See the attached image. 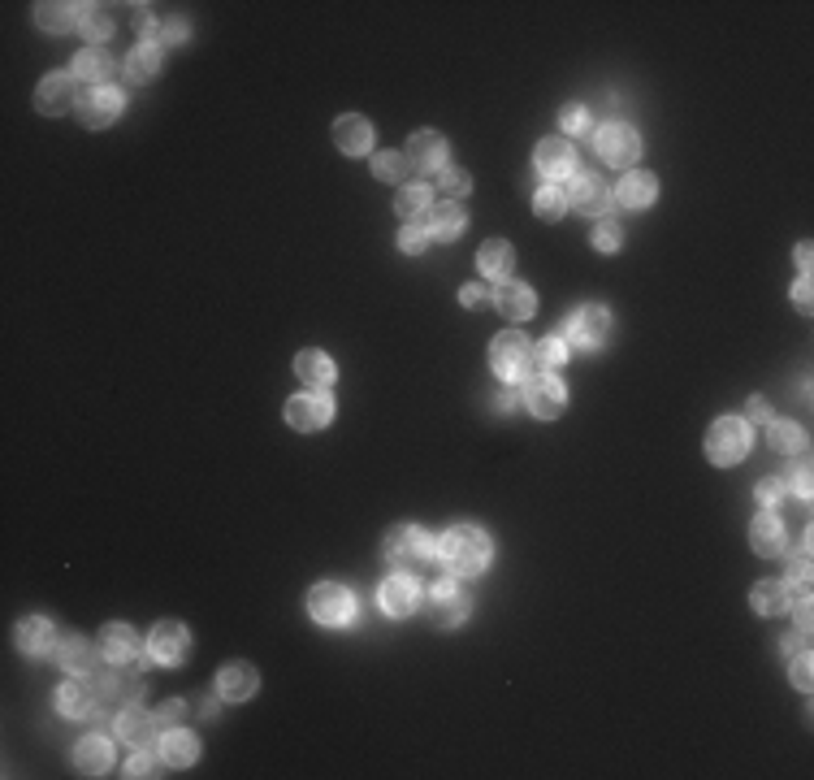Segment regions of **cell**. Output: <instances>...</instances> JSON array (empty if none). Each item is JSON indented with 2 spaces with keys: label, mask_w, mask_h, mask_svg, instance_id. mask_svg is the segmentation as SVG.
Returning a JSON list of instances; mask_svg holds the SVG:
<instances>
[{
  "label": "cell",
  "mask_w": 814,
  "mask_h": 780,
  "mask_svg": "<svg viewBox=\"0 0 814 780\" xmlns=\"http://www.w3.org/2000/svg\"><path fill=\"white\" fill-rule=\"evenodd\" d=\"M109 763H113L109 737L87 733V737L74 746V767H78V772H83V776H100V772H109Z\"/></svg>",
  "instance_id": "obj_26"
},
{
  "label": "cell",
  "mask_w": 814,
  "mask_h": 780,
  "mask_svg": "<svg viewBox=\"0 0 814 780\" xmlns=\"http://www.w3.org/2000/svg\"><path fill=\"white\" fill-rule=\"evenodd\" d=\"M806 642V633H793V637H784V650H802Z\"/></svg>",
  "instance_id": "obj_60"
},
{
  "label": "cell",
  "mask_w": 814,
  "mask_h": 780,
  "mask_svg": "<svg viewBox=\"0 0 814 780\" xmlns=\"http://www.w3.org/2000/svg\"><path fill=\"white\" fill-rule=\"evenodd\" d=\"M438 555L455 577H477V572H485V564H490V538H485V529L455 525V529L442 533Z\"/></svg>",
  "instance_id": "obj_1"
},
{
  "label": "cell",
  "mask_w": 814,
  "mask_h": 780,
  "mask_svg": "<svg viewBox=\"0 0 814 780\" xmlns=\"http://www.w3.org/2000/svg\"><path fill=\"white\" fill-rule=\"evenodd\" d=\"M308 611H312V620L338 629V624H347L356 616V598H351V590H343L338 581H321L317 590L308 594Z\"/></svg>",
  "instance_id": "obj_6"
},
{
  "label": "cell",
  "mask_w": 814,
  "mask_h": 780,
  "mask_svg": "<svg viewBox=\"0 0 814 780\" xmlns=\"http://www.w3.org/2000/svg\"><path fill=\"white\" fill-rule=\"evenodd\" d=\"M568 204L581 208V217H607L615 208V191L607 187V182H598L594 174H581L568 191Z\"/></svg>",
  "instance_id": "obj_12"
},
{
  "label": "cell",
  "mask_w": 814,
  "mask_h": 780,
  "mask_svg": "<svg viewBox=\"0 0 814 780\" xmlns=\"http://www.w3.org/2000/svg\"><path fill=\"white\" fill-rule=\"evenodd\" d=\"M334 143H338V148H343L347 156L373 152V122H369V117H360V113L338 117V122H334Z\"/></svg>",
  "instance_id": "obj_18"
},
{
  "label": "cell",
  "mask_w": 814,
  "mask_h": 780,
  "mask_svg": "<svg viewBox=\"0 0 814 780\" xmlns=\"http://www.w3.org/2000/svg\"><path fill=\"white\" fill-rule=\"evenodd\" d=\"M750 421H771V408H767V399H750Z\"/></svg>",
  "instance_id": "obj_56"
},
{
  "label": "cell",
  "mask_w": 814,
  "mask_h": 780,
  "mask_svg": "<svg viewBox=\"0 0 814 780\" xmlns=\"http://www.w3.org/2000/svg\"><path fill=\"white\" fill-rule=\"evenodd\" d=\"M793 685L810 689V655H806V650H797V655H793Z\"/></svg>",
  "instance_id": "obj_51"
},
{
  "label": "cell",
  "mask_w": 814,
  "mask_h": 780,
  "mask_svg": "<svg viewBox=\"0 0 814 780\" xmlns=\"http://www.w3.org/2000/svg\"><path fill=\"white\" fill-rule=\"evenodd\" d=\"M161 754L169 759V767H191L200 759V737L187 733V728H169L165 741H161Z\"/></svg>",
  "instance_id": "obj_33"
},
{
  "label": "cell",
  "mask_w": 814,
  "mask_h": 780,
  "mask_svg": "<svg viewBox=\"0 0 814 780\" xmlns=\"http://www.w3.org/2000/svg\"><path fill=\"white\" fill-rule=\"evenodd\" d=\"M130 668H135V663H117V668H109L100 676V698L104 702H135L143 694V681Z\"/></svg>",
  "instance_id": "obj_25"
},
{
  "label": "cell",
  "mask_w": 814,
  "mask_h": 780,
  "mask_svg": "<svg viewBox=\"0 0 814 780\" xmlns=\"http://www.w3.org/2000/svg\"><path fill=\"white\" fill-rule=\"evenodd\" d=\"M793 490L802 494V499H810V468L802 464V473H797V481H793Z\"/></svg>",
  "instance_id": "obj_57"
},
{
  "label": "cell",
  "mask_w": 814,
  "mask_h": 780,
  "mask_svg": "<svg viewBox=\"0 0 814 780\" xmlns=\"http://www.w3.org/2000/svg\"><path fill=\"white\" fill-rule=\"evenodd\" d=\"M295 373L304 377V382H312V386H330L334 382V360L325 356V351H299L295 356Z\"/></svg>",
  "instance_id": "obj_35"
},
{
  "label": "cell",
  "mask_w": 814,
  "mask_h": 780,
  "mask_svg": "<svg viewBox=\"0 0 814 780\" xmlns=\"http://www.w3.org/2000/svg\"><path fill=\"white\" fill-rule=\"evenodd\" d=\"M654 195H659V178H654V174H641V169L624 174V182H620V204H628V208H650Z\"/></svg>",
  "instance_id": "obj_34"
},
{
  "label": "cell",
  "mask_w": 814,
  "mask_h": 780,
  "mask_svg": "<svg viewBox=\"0 0 814 780\" xmlns=\"http://www.w3.org/2000/svg\"><path fill=\"white\" fill-rule=\"evenodd\" d=\"M750 542H754L758 555L776 559V555L789 551V529L780 525L776 512H763V516H754V525H750Z\"/></svg>",
  "instance_id": "obj_22"
},
{
  "label": "cell",
  "mask_w": 814,
  "mask_h": 780,
  "mask_svg": "<svg viewBox=\"0 0 814 780\" xmlns=\"http://www.w3.org/2000/svg\"><path fill=\"white\" fill-rule=\"evenodd\" d=\"M156 70H161V48H152V44H143L126 57V78H135V83H148Z\"/></svg>",
  "instance_id": "obj_38"
},
{
  "label": "cell",
  "mask_w": 814,
  "mask_h": 780,
  "mask_svg": "<svg viewBox=\"0 0 814 780\" xmlns=\"http://www.w3.org/2000/svg\"><path fill=\"white\" fill-rule=\"evenodd\" d=\"M178 715H182L178 702H165V707H156V724H174Z\"/></svg>",
  "instance_id": "obj_54"
},
{
  "label": "cell",
  "mask_w": 814,
  "mask_h": 780,
  "mask_svg": "<svg viewBox=\"0 0 814 780\" xmlns=\"http://www.w3.org/2000/svg\"><path fill=\"white\" fill-rule=\"evenodd\" d=\"M187 39V22H161V26H148V44H182Z\"/></svg>",
  "instance_id": "obj_47"
},
{
  "label": "cell",
  "mask_w": 814,
  "mask_h": 780,
  "mask_svg": "<svg viewBox=\"0 0 814 780\" xmlns=\"http://www.w3.org/2000/svg\"><path fill=\"white\" fill-rule=\"evenodd\" d=\"M18 646L26 650V655H48V650H57V629H52V620L26 616L18 624Z\"/></svg>",
  "instance_id": "obj_30"
},
{
  "label": "cell",
  "mask_w": 814,
  "mask_h": 780,
  "mask_svg": "<svg viewBox=\"0 0 814 780\" xmlns=\"http://www.w3.org/2000/svg\"><path fill=\"white\" fill-rule=\"evenodd\" d=\"M598 156L607 165H633L637 156H641V135L633 126H624V122H611V126H602L598 130Z\"/></svg>",
  "instance_id": "obj_11"
},
{
  "label": "cell",
  "mask_w": 814,
  "mask_h": 780,
  "mask_svg": "<svg viewBox=\"0 0 814 780\" xmlns=\"http://www.w3.org/2000/svg\"><path fill=\"white\" fill-rule=\"evenodd\" d=\"M459 299H464L468 308H477V304H485V299H490V291H485V286H477V282H472V286H464V291H459Z\"/></svg>",
  "instance_id": "obj_53"
},
{
  "label": "cell",
  "mask_w": 814,
  "mask_h": 780,
  "mask_svg": "<svg viewBox=\"0 0 814 780\" xmlns=\"http://www.w3.org/2000/svg\"><path fill=\"white\" fill-rule=\"evenodd\" d=\"M260 689V676L252 663H226V668L217 672V694L226 702H247Z\"/></svg>",
  "instance_id": "obj_21"
},
{
  "label": "cell",
  "mask_w": 814,
  "mask_h": 780,
  "mask_svg": "<svg viewBox=\"0 0 814 780\" xmlns=\"http://www.w3.org/2000/svg\"><path fill=\"white\" fill-rule=\"evenodd\" d=\"M559 126L568 130V135H585V130H589V109H585V104H568V109L559 113Z\"/></svg>",
  "instance_id": "obj_49"
},
{
  "label": "cell",
  "mask_w": 814,
  "mask_h": 780,
  "mask_svg": "<svg viewBox=\"0 0 814 780\" xmlns=\"http://www.w3.org/2000/svg\"><path fill=\"white\" fill-rule=\"evenodd\" d=\"M750 603H754V611H763V616H780V611H789V603H793V585L767 577L750 590Z\"/></svg>",
  "instance_id": "obj_28"
},
{
  "label": "cell",
  "mask_w": 814,
  "mask_h": 780,
  "mask_svg": "<svg viewBox=\"0 0 814 780\" xmlns=\"http://www.w3.org/2000/svg\"><path fill=\"white\" fill-rule=\"evenodd\" d=\"M784 499H789V481H784V477H763V481H758V503H763L767 512H771V507H780Z\"/></svg>",
  "instance_id": "obj_46"
},
{
  "label": "cell",
  "mask_w": 814,
  "mask_h": 780,
  "mask_svg": "<svg viewBox=\"0 0 814 780\" xmlns=\"http://www.w3.org/2000/svg\"><path fill=\"white\" fill-rule=\"evenodd\" d=\"M395 208H399V217H407V221L425 217V213H429V191H425V187H403V191L395 195Z\"/></svg>",
  "instance_id": "obj_43"
},
{
  "label": "cell",
  "mask_w": 814,
  "mask_h": 780,
  "mask_svg": "<svg viewBox=\"0 0 814 780\" xmlns=\"http://www.w3.org/2000/svg\"><path fill=\"white\" fill-rule=\"evenodd\" d=\"M793 299H797V308H802V312H810V278H802V282L793 286Z\"/></svg>",
  "instance_id": "obj_55"
},
{
  "label": "cell",
  "mask_w": 814,
  "mask_h": 780,
  "mask_svg": "<svg viewBox=\"0 0 814 780\" xmlns=\"http://www.w3.org/2000/svg\"><path fill=\"white\" fill-rule=\"evenodd\" d=\"M490 369L503 377V382H520V377H533L537 373V360H533V343L516 330L498 334L490 343Z\"/></svg>",
  "instance_id": "obj_2"
},
{
  "label": "cell",
  "mask_w": 814,
  "mask_h": 780,
  "mask_svg": "<svg viewBox=\"0 0 814 780\" xmlns=\"http://www.w3.org/2000/svg\"><path fill=\"white\" fill-rule=\"evenodd\" d=\"M191 702H195V707H200L204 715H213V698H208V694H195Z\"/></svg>",
  "instance_id": "obj_59"
},
{
  "label": "cell",
  "mask_w": 814,
  "mask_h": 780,
  "mask_svg": "<svg viewBox=\"0 0 814 780\" xmlns=\"http://www.w3.org/2000/svg\"><path fill=\"white\" fill-rule=\"evenodd\" d=\"M113 728H117V737H122L126 746H135V750L156 746V715H143L135 702L117 711V724H113Z\"/></svg>",
  "instance_id": "obj_20"
},
{
  "label": "cell",
  "mask_w": 814,
  "mask_h": 780,
  "mask_svg": "<svg viewBox=\"0 0 814 780\" xmlns=\"http://www.w3.org/2000/svg\"><path fill=\"white\" fill-rule=\"evenodd\" d=\"M382 607H386V616H412V611L420 607V585H416V577H407V572L386 577V581H382Z\"/></svg>",
  "instance_id": "obj_17"
},
{
  "label": "cell",
  "mask_w": 814,
  "mask_h": 780,
  "mask_svg": "<svg viewBox=\"0 0 814 780\" xmlns=\"http://www.w3.org/2000/svg\"><path fill=\"white\" fill-rule=\"evenodd\" d=\"M793 577H797V581H806V577H810V533L802 538V551L793 555Z\"/></svg>",
  "instance_id": "obj_52"
},
{
  "label": "cell",
  "mask_w": 814,
  "mask_h": 780,
  "mask_svg": "<svg viewBox=\"0 0 814 780\" xmlns=\"http://www.w3.org/2000/svg\"><path fill=\"white\" fill-rule=\"evenodd\" d=\"M533 208H537V217L559 221V217H563V208H568V191H563L559 182H546V187L533 195Z\"/></svg>",
  "instance_id": "obj_40"
},
{
  "label": "cell",
  "mask_w": 814,
  "mask_h": 780,
  "mask_svg": "<svg viewBox=\"0 0 814 780\" xmlns=\"http://www.w3.org/2000/svg\"><path fill=\"white\" fill-rule=\"evenodd\" d=\"M425 243H429V230H425V226H416V221H407V226L399 230V247H403L407 256L425 252Z\"/></svg>",
  "instance_id": "obj_48"
},
{
  "label": "cell",
  "mask_w": 814,
  "mask_h": 780,
  "mask_svg": "<svg viewBox=\"0 0 814 780\" xmlns=\"http://www.w3.org/2000/svg\"><path fill=\"white\" fill-rule=\"evenodd\" d=\"M468 611H472V603H468V594L459 590L455 581H438V585L429 590V620L442 624V629H455V624H464Z\"/></svg>",
  "instance_id": "obj_10"
},
{
  "label": "cell",
  "mask_w": 814,
  "mask_h": 780,
  "mask_svg": "<svg viewBox=\"0 0 814 780\" xmlns=\"http://www.w3.org/2000/svg\"><path fill=\"white\" fill-rule=\"evenodd\" d=\"M100 707V685L83 681V676H74V681H65L57 689V711L70 715V720H83V715H96Z\"/></svg>",
  "instance_id": "obj_15"
},
{
  "label": "cell",
  "mask_w": 814,
  "mask_h": 780,
  "mask_svg": "<svg viewBox=\"0 0 814 780\" xmlns=\"http://www.w3.org/2000/svg\"><path fill=\"white\" fill-rule=\"evenodd\" d=\"M148 655L156 663H165V668H174V663H182L191 655V633L182 620H161L156 629L148 633Z\"/></svg>",
  "instance_id": "obj_8"
},
{
  "label": "cell",
  "mask_w": 814,
  "mask_h": 780,
  "mask_svg": "<svg viewBox=\"0 0 814 780\" xmlns=\"http://www.w3.org/2000/svg\"><path fill=\"white\" fill-rule=\"evenodd\" d=\"M109 70H113V61L104 48H83L74 57V78H87L91 87H100V78H109Z\"/></svg>",
  "instance_id": "obj_36"
},
{
  "label": "cell",
  "mask_w": 814,
  "mask_h": 780,
  "mask_svg": "<svg viewBox=\"0 0 814 780\" xmlns=\"http://www.w3.org/2000/svg\"><path fill=\"white\" fill-rule=\"evenodd\" d=\"M429 182H433V187H438L442 195H468V191H472V174H468V169H459V165H442Z\"/></svg>",
  "instance_id": "obj_42"
},
{
  "label": "cell",
  "mask_w": 814,
  "mask_h": 780,
  "mask_svg": "<svg viewBox=\"0 0 814 780\" xmlns=\"http://www.w3.org/2000/svg\"><path fill=\"white\" fill-rule=\"evenodd\" d=\"M52 655H57L61 668H70V672H78V676H91V672L100 668V659H104V646L87 642V637H65V642L52 650Z\"/></svg>",
  "instance_id": "obj_16"
},
{
  "label": "cell",
  "mask_w": 814,
  "mask_h": 780,
  "mask_svg": "<svg viewBox=\"0 0 814 780\" xmlns=\"http://www.w3.org/2000/svg\"><path fill=\"white\" fill-rule=\"evenodd\" d=\"M620 243H624L620 226H615V221H598V230H594V247H598V252H607V256H611Z\"/></svg>",
  "instance_id": "obj_50"
},
{
  "label": "cell",
  "mask_w": 814,
  "mask_h": 780,
  "mask_svg": "<svg viewBox=\"0 0 814 780\" xmlns=\"http://www.w3.org/2000/svg\"><path fill=\"white\" fill-rule=\"evenodd\" d=\"M797 265L810 269V243H797Z\"/></svg>",
  "instance_id": "obj_58"
},
{
  "label": "cell",
  "mask_w": 814,
  "mask_h": 780,
  "mask_svg": "<svg viewBox=\"0 0 814 780\" xmlns=\"http://www.w3.org/2000/svg\"><path fill=\"white\" fill-rule=\"evenodd\" d=\"M70 104H78L74 96V74H48V78H39V87H35V109L39 113H48V117H57L65 113Z\"/></svg>",
  "instance_id": "obj_14"
},
{
  "label": "cell",
  "mask_w": 814,
  "mask_h": 780,
  "mask_svg": "<svg viewBox=\"0 0 814 780\" xmlns=\"http://www.w3.org/2000/svg\"><path fill=\"white\" fill-rule=\"evenodd\" d=\"M498 408H503V412H507V408H516V390H507V395H498Z\"/></svg>",
  "instance_id": "obj_61"
},
{
  "label": "cell",
  "mask_w": 814,
  "mask_h": 780,
  "mask_svg": "<svg viewBox=\"0 0 814 780\" xmlns=\"http://www.w3.org/2000/svg\"><path fill=\"white\" fill-rule=\"evenodd\" d=\"M767 425H771V447H776L780 455L806 451V429L797 421H767Z\"/></svg>",
  "instance_id": "obj_37"
},
{
  "label": "cell",
  "mask_w": 814,
  "mask_h": 780,
  "mask_svg": "<svg viewBox=\"0 0 814 780\" xmlns=\"http://www.w3.org/2000/svg\"><path fill=\"white\" fill-rule=\"evenodd\" d=\"M511 260H516L511 243L490 239V243H481V252H477V269L485 273V278H494V282H507L511 278Z\"/></svg>",
  "instance_id": "obj_32"
},
{
  "label": "cell",
  "mask_w": 814,
  "mask_h": 780,
  "mask_svg": "<svg viewBox=\"0 0 814 780\" xmlns=\"http://www.w3.org/2000/svg\"><path fill=\"white\" fill-rule=\"evenodd\" d=\"M122 104H126L122 91L109 87V83H100V87H87L83 96H78L74 109H78V122L91 126V130H100V126H113V122H117Z\"/></svg>",
  "instance_id": "obj_7"
},
{
  "label": "cell",
  "mask_w": 814,
  "mask_h": 780,
  "mask_svg": "<svg viewBox=\"0 0 814 780\" xmlns=\"http://www.w3.org/2000/svg\"><path fill=\"white\" fill-rule=\"evenodd\" d=\"M83 35L91 39V48H100L104 39L113 35V18H109V13H104V9H96V5H91V9L83 13Z\"/></svg>",
  "instance_id": "obj_44"
},
{
  "label": "cell",
  "mask_w": 814,
  "mask_h": 780,
  "mask_svg": "<svg viewBox=\"0 0 814 780\" xmlns=\"http://www.w3.org/2000/svg\"><path fill=\"white\" fill-rule=\"evenodd\" d=\"M373 174L382 182H407L412 178V161H407V152H377L373 156Z\"/></svg>",
  "instance_id": "obj_39"
},
{
  "label": "cell",
  "mask_w": 814,
  "mask_h": 780,
  "mask_svg": "<svg viewBox=\"0 0 814 780\" xmlns=\"http://www.w3.org/2000/svg\"><path fill=\"white\" fill-rule=\"evenodd\" d=\"M533 161L546 178H563V174H572L576 152L568 148V139H542L537 143V152H533Z\"/></svg>",
  "instance_id": "obj_27"
},
{
  "label": "cell",
  "mask_w": 814,
  "mask_h": 780,
  "mask_svg": "<svg viewBox=\"0 0 814 780\" xmlns=\"http://www.w3.org/2000/svg\"><path fill=\"white\" fill-rule=\"evenodd\" d=\"M425 230H429V239H442V243L459 239V234H464V208L459 204H433L425 213Z\"/></svg>",
  "instance_id": "obj_31"
},
{
  "label": "cell",
  "mask_w": 814,
  "mask_h": 780,
  "mask_svg": "<svg viewBox=\"0 0 814 780\" xmlns=\"http://www.w3.org/2000/svg\"><path fill=\"white\" fill-rule=\"evenodd\" d=\"M165 754H156L152 746H143V750H135L130 754V763H126V776L130 780H148V776H161L165 772Z\"/></svg>",
  "instance_id": "obj_41"
},
{
  "label": "cell",
  "mask_w": 814,
  "mask_h": 780,
  "mask_svg": "<svg viewBox=\"0 0 814 780\" xmlns=\"http://www.w3.org/2000/svg\"><path fill=\"white\" fill-rule=\"evenodd\" d=\"M100 646H104V659H113V663H135L139 659V633L130 629V624H104V633H100Z\"/></svg>",
  "instance_id": "obj_23"
},
{
  "label": "cell",
  "mask_w": 814,
  "mask_h": 780,
  "mask_svg": "<svg viewBox=\"0 0 814 780\" xmlns=\"http://www.w3.org/2000/svg\"><path fill=\"white\" fill-rule=\"evenodd\" d=\"M407 161H412V169H429V174H438V169L446 165V139L438 135V130H416V135L407 139Z\"/></svg>",
  "instance_id": "obj_19"
},
{
  "label": "cell",
  "mask_w": 814,
  "mask_h": 780,
  "mask_svg": "<svg viewBox=\"0 0 814 780\" xmlns=\"http://www.w3.org/2000/svg\"><path fill=\"white\" fill-rule=\"evenodd\" d=\"M533 360H537V364H542V369H546V373H555V369H559V364H563V360H568V343H563V338H542V343H537V347H533Z\"/></svg>",
  "instance_id": "obj_45"
},
{
  "label": "cell",
  "mask_w": 814,
  "mask_h": 780,
  "mask_svg": "<svg viewBox=\"0 0 814 780\" xmlns=\"http://www.w3.org/2000/svg\"><path fill=\"white\" fill-rule=\"evenodd\" d=\"M607 338H611V312L602 308V304H585V308H576L572 317H568V330H563V343L585 347V351L602 347Z\"/></svg>",
  "instance_id": "obj_5"
},
{
  "label": "cell",
  "mask_w": 814,
  "mask_h": 780,
  "mask_svg": "<svg viewBox=\"0 0 814 780\" xmlns=\"http://www.w3.org/2000/svg\"><path fill=\"white\" fill-rule=\"evenodd\" d=\"M494 304H498V312H503L507 321H529L533 308H537V299H533V291H529L524 282L507 278V282L494 291Z\"/></svg>",
  "instance_id": "obj_24"
},
{
  "label": "cell",
  "mask_w": 814,
  "mask_h": 780,
  "mask_svg": "<svg viewBox=\"0 0 814 780\" xmlns=\"http://www.w3.org/2000/svg\"><path fill=\"white\" fill-rule=\"evenodd\" d=\"M433 551H438V542L429 538L425 529H416V525H399V529H390L386 533V559L395 568H425Z\"/></svg>",
  "instance_id": "obj_3"
},
{
  "label": "cell",
  "mask_w": 814,
  "mask_h": 780,
  "mask_svg": "<svg viewBox=\"0 0 814 780\" xmlns=\"http://www.w3.org/2000/svg\"><path fill=\"white\" fill-rule=\"evenodd\" d=\"M330 416H334V399L321 395V390H304V395H295L286 403V421L295 429H321V425H330Z\"/></svg>",
  "instance_id": "obj_13"
},
{
  "label": "cell",
  "mask_w": 814,
  "mask_h": 780,
  "mask_svg": "<svg viewBox=\"0 0 814 780\" xmlns=\"http://www.w3.org/2000/svg\"><path fill=\"white\" fill-rule=\"evenodd\" d=\"M83 13H87V5H57V0H44V5H35V22H39V31H48V35H65L74 22H83Z\"/></svg>",
  "instance_id": "obj_29"
},
{
  "label": "cell",
  "mask_w": 814,
  "mask_h": 780,
  "mask_svg": "<svg viewBox=\"0 0 814 780\" xmlns=\"http://www.w3.org/2000/svg\"><path fill=\"white\" fill-rule=\"evenodd\" d=\"M745 451H750V425L741 416H724V421L711 425V434H706L711 464H737V460H745Z\"/></svg>",
  "instance_id": "obj_4"
},
{
  "label": "cell",
  "mask_w": 814,
  "mask_h": 780,
  "mask_svg": "<svg viewBox=\"0 0 814 780\" xmlns=\"http://www.w3.org/2000/svg\"><path fill=\"white\" fill-rule=\"evenodd\" d=\"M524 403H529L533 416H542V421H550V416L563 412V403H568V390H563V382L555 373H533L529 382H524Z\"/></svg>",
  "instance_id": "obj_9"
}]
</instances>
